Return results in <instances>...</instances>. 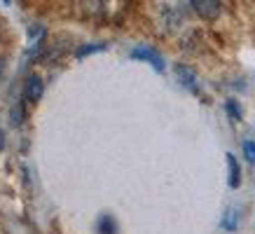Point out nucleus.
<instances>
[{"instance_id": "obj_1", "label": "nucleus", "mask_w": 255, "mask_h": 234, "mask_svg": "<svg viewBox=\"0 0 255 234\" xmlns=\"http://www.w3.org/2000/svg\"><path fill=\"white\" fill-rule=\"evenodd\" d=\"M129 56H131V59H140V61H147L155 70H159V73H162L164 66H166V63H164V56L159 54L157 49H152V47H147V45L133 47Z\"/></svg>"}, {"instance_id": "obj_2", "label": "nucleus", "mask_w": 255, "mask_h": 234, "mask_svg": "<svg viewBox=\"0 0 255 234\" xmlns=\"http://www.w3.org/2000/svg\"><path fill=\"white\" fill-rule=\"evenodd\" d=\"M190 7H192L201 19H216V16L220 14V7H223V5H220L218 0H192Z\"/></svg>"}, {"instance_id": "obj_3", "label": "nucleus", "mask_w": 255, "mask_h": 234, "mask_svg": "<svg viewBox=\"0 0 255 234\" xmlns=\"http://www.w3.org/2000/svg\"><path fill=\"white\" fill-rule=\"evenodd\" d=\"M176 78L178 82L185 87V89H190V92H199V82H197V75H194V70L190 68V66H176Z\"/></svg>"}, {"instance_id": "obj_4", "label": "nucleus", "mask_w": 255, "mask_h": 234, "mask_svg": "<svg viewBox=\"0 0 255 234\" xmlns=\"http://www.w3.org/2000/svg\"><path fill=\"white\" fill-rule=\"evenodd\" d=\"M42 92H45V85H42V78L38 75H31L26 80V89H23V96L28 99L31 103H38L42 99Z\"/></svg>"}, {"instance_id": "obj_5", "label": "nucleus", "mask_w": 255, "mask_h": 234, "mask_svg": "<svg viewBox=\"0 0 255 234\" xmlns=\"http://www.w3.org/2000/svg\"><path fill=\"white\" fill-rule=\"evenodd\" d=\"M227 171H230V187H239L241 183V169H239V162H237V157L230 152L227 155Z\"/></svg>"}, {"instance_id": "obj_6", "label": "nucleus", "mask_w": 255, "mask_h": 234, "mask_svg": "<svg viewBox=\"0 0 255 234\" xmlns=\"http://www.w3.org/2000/svg\"><path fill=\"white\" fill-rule=\"evenodd\" d=\"M96 230H99V234H117L115 218H113L110 213H103V216L99 218V225H96Z\"/></svg>"}, {"instance_id": "obj_7", "label": "nucleus", "mask_w": 255, "mask_h": 234, "mask_svg": "<svg viewBox=\"0 0 255 234\" xmlns=\"http://www.w3.org/2000/svg\"><path fill=\"white\" fill-rule=\"evenodd\" d=\"M103 49H106L103 42H89V45H80L78 49H75V56L82 59V56H89V54H94V52H103Z\"/></svg>"}, {"instance_id": "obj_8", "label": "nucleus", "mask_w": 255, "mask_h": 234, "mask_svg": "<svg viewBox=\"0 0 255 234\" xmlns=\"http://www.w3.org/2000/svg\"><path fill=\"white\" fill-rule=\"evenodd\" d=\"M244 157H246L251 164H255V140L253 138L244 140Z\"/></svg>"}, {"instance_id": "obj_9", "label": "nucleus", "mask_w": 255, "mask_h": 234, "mask_svg": "<svg viewBox=\"0 0 255 234\" xmlns=\"http://www.w3.org/2000/svg\"><path fill=\"white\" fill-rule=\"evenodd\" d=\"M237 211H227V213H225V218H223V227L225 230H234V227H237Z\"/></svg>"}, {"instance_id": "obj_10", "label": "nucleus", "mask_w": 255, "mask_h": 234, "mask_svg": "<svg viewBox=\"0 0 255 234\" xmlns=\"http://www.w3.org/2000/svg\"><path fill=\"white\" fill-rule=\"evenodd\" d=\"M225 108H227V113H230V117H232V119H241V110H239V103H237V101H227V106H225Z\"/></svg>"}, {"instance_id": "obj_11", "label": "nucleus", "mask_w": 255, "mask_h": 234, "mask_svg": "<svg viewBox=\"0 0 255 234\" xmlns=\"http://www.w3.org/2000/svg\"><path fill=\"white\" fill-rule=\"evenodd\" d=\"M21 119H23V113H21V108L16 106V108L12 110V122H14V124H21Z\"/></svg>"}, {"instance_id": "obj_12", "label": "nucleus", "mask_w": 255, "mask_h": 234, "mask_svg": "<svg viewBox=\"0 0 255 234\" xmlns=\"http://www.w3.org/2000/svg\"><path fill=\"white\" fill-rule=\"evenodd\" d=\"M0 145H2V138H0Z\"/></svg>"}]
</instances>
